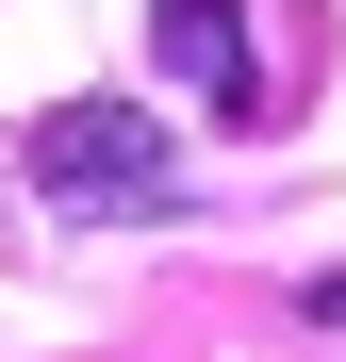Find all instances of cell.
I'll return each instance as SVG.
<instances>
[{
  "instance_id": "cell-1",
  "label": "cell",
  "mask_w": 346,
  "mask_h": 362,
  "mask_svg": "<svg viewBox=\"0 0 346 362\" xmlns=\"http://www.w3.org/2000/svg\"><path fill=\"white\" fill-rule=\"evenodd\" d=\"M17 181H33L50 214H182V148H165L149 99H67V115H33Z\"/></svg>"
},
{
  "instance_id": "cell-2",
  "label": "cell",
  "mask_w": 346,
  "mask_h": 362,
  "mask_svg": "<svg viewBox=\"0 0 346 362\" xmlns=\"http://www.w3.org/2000/svg\"><path fill=\"white\" fill-rule=\"evenodd\" d=\"M149 66L182 83L198 115H264V49H248V0H149Z\"/></svg>"
}]
</instances>
